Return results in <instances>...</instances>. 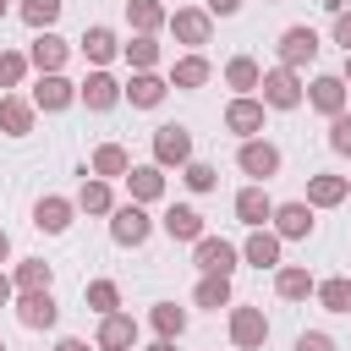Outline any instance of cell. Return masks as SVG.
Wrapping results in <instances>:
<instances>
[{"label": "cell", "mask_w": 351, "mask_h": 351, "mask_svg": "<svg viewBox=\"0 0 351 351\" xmlns=\"http://www.w3.org/2000/svg\"><path fill=\"white\" fill-rule=\"evenodd\" d=\"M274 165H280V154H274L269 143H247V148H241V170H247V176H269Z\"/></svg>", "instance_id": "6da1fadb"}, {"label": "cell", "mask_w": 351, "mask_h": 351, "mask_svg": "<svg viewBox=\"0 0 351 351\" xmlns=\"http://www.w3.org/2000/svg\"><path fill=\"white\" fill-rule=\"evenodd\" d=\"M197 263H203L208 274H230V263H236V252H230L225 241H197Z\"/></svg>", "instance_id": "7a4b0ae2"}, {"label": "cell", "mask_w": 351, "mask_h": 351, "mask_svg": "<svg viewBox=\"0 0 351 351\" xmlns=\"http://www.w3.org/2000/svg\"><path fill=\"white\" fill-rule=\"evenodd\" d=\"M22 324H27V329H44V324H55V302H49L44 291H33V296L22 302Z\"/></svg>", "instance_id": "3957f363"}, {"label": "cell", "mask_w": 351, "mask_h": 351, "mask_svg": "<svg viewBox=\"0 0 351 351\" xmlns=\"http://www.w3.org/2000/svg\"><path fill=\"white\" fill-rule=\"evenodd\" d=\"M236 214H241L247 225H263V219H269V197H263L258 186H247V192L236 197Z\"/></svg>", "instance_id": "277c9868"}, {"label": "cell", "mask_w": 351, "mask_h": 351, "mask_svg": "<svg viewBox=\"0 0 351 351\" xmlns=\"http://www.w3.org/2000/svg\"><path fill=\"white\" fill-rule=\"evenodd\" d=\"M143 236H148L143 208H121V214H115V241H143Z\"/></svg>", "instance_id": "5b68a950"}, {"label": "cell", "mask_w": 351, "mask_h": 351, "mask_svg": "<svg viewBox=\"0 0 351 351\" xmlns=\"http://www.w3.org/2000/svg\"><path fill=\"white\" fill-rule=\"evenodd\" d=\"M263 93H269V104H296V77L291 71H274L263 82Z\"/></svg>", "instance_id": "8992f818"}, {"label": "cell", "mask_w": 351, "mask_h": 351, "mask_svg": "<svg viewBox=\"0 0 351 351\" xmlns=\"http://www.w3.org/2000/svg\"><path fill=\"white\" fill-rule=\"evenodd\" d=\"M82 99H88L93 110H110V104H115V82H110V77H88V82H82Z\"/></svg>", "instance_id": "52a82bcc"}, {"label": "cell", "mask_w": 351, "mask_h": 351, "mask_svg": "<svg viewBox=\"0 0 351 351\" xmlns=\"http://www.w3.org/2000/svg\"><path fill=\"white\" fill-rule=\"evenodd\" d=\"M313 49H318V38H313L307 27H291V33H285V60H307Z\"/></svg>", "instance_id": "ba28073f"}, {"label": "cell", "mask_w": 351, "mask_h": 351, "mask_svg": "<svg viewBox=\"0 0 351 351\" xmlns=\"http://www.w3.org/2000/svg\"><path fill=\"white\" fill-rule=\"evenodd\" d=\"M307 225H313V214H307L302 203H285V208H280V230H285V236H307Z\"/></svg>", "instance_id": "9c48e42d"}, {"label": "cell", "mask_w": 351, "mask_h": 351, "mask_svg": "<svg viewBox=\"0 0 351 351\" xmlns=\"http://www.w3.org/2000/svg\"><path fill=\"white\" fill-rule=\"evenodd\" d=\"M33 60H38L44 71H55V66L66 60V44H60V38H38V44H33Z\"/></svg>", "instance_id": "30bf717a"}, {"label": "cell", "mask_w": 351, "mask_h": 351, "mask_svg": "<svg viewBox=\"0 0 351 351\" xmlns=\"http://www.w3.org/2000/svg\"><path fill=\"white\" fill-rule=\"evenodd\" d=\"M66 99H71V88H66L60 77H44V82H38V104H44V110H60Z\"/></svg>", "instance_id": "8fae6325"}, {"label": "cell", "mask_w": 351, "mask_h": 351, "mask_svg": "<svg viewBox=\"0 0 351 351\" xmlns=\"http://www.w3.org/2000/svg\"><path fill=\"white\" fill-rule=\"evenodd\" d=\"M340 93H346V88H340L335 77H318V82H313V104H318V110H340Z\"/></svg>", "instance_id": "7c38bea8"}, {"label": "cell", "mask_w": 351, "mask_h": 351, "mask_svg": "<svg viewBox=\"0 0 351 351\" xmlns=\"http://www.w3.org/2000/svg\"><path fill=\"white\" fill-rule=\"evenodd\" d=\"M159 159H186V132L181 126H165L159 132Z\"/></svg>", "instance_id": "4fadbf2b"}, {"label": "cell", "mask_w": 351, "mask_h": 351, "mask_svg": "<svg viewBox=\"0 0 351 351\" xmlns=\"http://www.w3.org/2000/svg\"><path fill=\"white\" fill-rule=\"evenodd\" d=\"M66 214H71V208H66L60 197H44V203H38V225H44V230H66Z\"/></svg>", "instance_id": "5bb4252c"}, {"label": "cell", "mask_w": 351, "mask_h": 351, "mask_svg": "<svg viewBox=\"0 0 351 351\" xmlns=\"http://www.w3.org/2000/svg\"><path fill=\"white\" fill-rule=\"evenodd\" d=\"M165 230H170V236H197L203 225H197L192 208H170V214H165Z\"/></svg>", "instance_id": "9a60e30c"}, {"label": "cell", "mask_w": 351, "mask_h": 351, "mask_svg": "<svg viewBox=\"0 0 351 351\" xmlns=\"http://www.w3.org/2000/svg\"><path fill=\"white\" fill-rule=\"evenodd\" d=\"M263 329H269V324H263L258 313H236V340H241V346H252V340H263Z\"/></svg>", "instance_id": "2e32d148"}, {"label": "cell", "mask_w": 351, "mask_h": 351, "mask_svg": "<svg viewBox=\"0 0 351 351\" xmlns=\"http://www.w3.org/2000/svg\"><path fill=\"white\" fill-rule=\"evenodd\" d=\"M22 16H27L33 27H44V22H55V16H60V0H27V5H22Z\"/></svg>", "instance_id": "e0dca14e"}, {"label": "cell", "mask_w": 351, "mask_h": 351, "mask_svg": "<svg viewBox=\"0 0 351 351\" xmlns=\"http://www.w3.org/2000/svg\"><path fill=\"white\" fill-rule=\"evenodd\" d=\"M258 121H263V110H258V104H230V126H236V132H252Z\"/></svg>", "instance_id": "ac0fdd59"}, {"label": "cell", "mask_w": 351, "mask_h": 351, "mask_svg": "<svg viewBox=\"0 0 351 351\" xmlns=\"http://www.w3.org/2000/svg\"><path fill=\"white\" fill-rule=\"evenodd\" d=\"M274 252H280V247H274V236H252V247H247V258H252L258 269H269V263H274Z\"/></svg>", "instance_id": "d6986e66"}, {"label": "cell", "mask_w": 351, "mask_h": 351, "mask_svg": "<svg viewBox=\"0 0 351 351\" xmlns=\"http://www.w3.org/2000/svg\"><path fill=\"white\" fill-rule=\"evenodd\" d=\"M99 340H104V346H132V318H110Z\"/></svg>", "instance_id": "ffe728a7"}, {"label": "cell", "mask_w": 351, "mask_h": 351, "mask_svg": "<svg viewBox=\"0 0 351 351\" xmlns=\"http://www.w3.org/2000/svg\"><path fill=\"white\" fill-rule=\"evenodd\" d=\"M88 55H93V60H110V55H115V38H110L104 27H93V33H88Z\"/></svg>", "instance_id": "44dd1931"}, {"label": "cell", "mask_w": 351, "mask_h": 351, "mask_svg": "<svg viewBox=\"0 0 351 351\" xmlns=\"http://www.w3.org/2000/svg\"><path fill=\"white\" fill-rule=\"evenodd\" d=\"M203 77H208V66H203V60H181V66H176V82H181V88H197Z\"/></svg>", "instance_id": "7402d4cb"}, {"label": "cell", "mask_w": 351, "mask_h": 351, "mask_svg": "<svg viewBox=\"0 0 351 351\" xmlns=\"http://www.w3.org/2000/svg\"><path fill=\"white\" fill-rule=\"evenodd\" d=\"M159 93H165V88H159L154 77H137V82H132V104H159Z\"/></svg>", "instance_id": "603a6c76"}, {"label": "cell", "mask_w": 351, "mask_h": 351, "mask_svg": "<svg viewBox=\"0 0 351 351\" xmlns=\"http://www.w3.org/2000/svg\"><path fill=\"white\" fill-rule=\"evenodd\" d=\"M225 296H230V291H225V274H214V280H203V291H197V302H203V307H219Z\"/></svg>", "instance_id": "cb8c5ba5"}, {"label": "cell", "mask_w": 351, "mask_h": 351, "mask_svg": "<svg viewBox=\"0 0 351 351\" xmlns=\"http://www.w3.org/2000/svg\"><path fill=\"white\" fill-rule=\"evenodd\" d=\"M340 192H346V186H340L335 176H318V181H313V197H318V203H340Z\"/></svg>", "instance_id": "d4e9b609"}, {"label": "cell", "mask_w": 351, "mask_h": 351, "mask_svg": "<svg viewBox=\"0 0 351 351\" xmlns=\"http://www.w3.org/2000/svg\"><path fill=\"white\" fill-rule=\"evenodd\" d=\"M346 302H351V285H346V280H329V285H324V307H335V313H340Z\"/></svg>", "instance_id": "484cf974"}, {"label": "cell", "mask_w": 351, "mask_h": 351, "mask_svg": "<svg viewBox=\"0 0 351 351\" xmlns=\"http://www.w3.org/2000/svg\"><path fill=\"white\" fill-rule=\"evenodd\" d=\"M0 121H5L11 132H27V104H16V99H11V104L0 110Z\"/></svg>", "instance_id": "4316f807"}, {"label": "cell", "mask_w": 351, "mask_h": 351, "mask_svg": "<svg viewBox=\"0 0 351 351\" xmlns=\"http://www.w3.org/2000/svg\"><path fill=\"white\" fill-rule=\"evenodd\" d=\"M99 170H104V176H121V170H126V154H121V148H99Z\"/></svg>", "instance_id": "83f0119b"}, {"label": "cell", "mask_w": 351, "mask_h": 351, "mask_svg": "<svg viewBox=\"0 0 351 351\" xmlns=\"http://www.w3.org/2000/svg\"><path fill=\"white\" fill-rule=\"evenodd\" d=\"M132 192H137V197H154V192H159V176H154V170H132Z\"/></svg>", "instance_id": "f1b7e54d"}, {"label": "cell", "mask_w": 351, "mask_h": 351, "mask_svg": "<svg viewBox=\"0 0 351 351\" xmlns=\"http://www.w3.org/2000/svg\"><path fill=\"white\" fill-rule=\"evenodd\" d=\"M176 27H181V38L203 44V16H176Z\"/></svg>", "instance_id": "f546056e"}, {"label": "cell", "mask_w": 351, "mask_h": 351, "mask_svg": "<svg viewBox=\"0 0 351 351\" xmlns=\"http://www.w3.org/2000/svg\"><path fill=\"white\" fill-rule=\"evenodd\" d=\"M230 82H236V88H252V82H258L252 60H236V66H230Z\"/></svg>", "instance_id": "4dcf8cb0"}, {"label": "cell", "mask_w": 351, "mask_h": 351, "mask_svg": "<svg viewBox=\"0 0 351 351\" xmlns=\"http://www.w3.org/2000/svg\"><path fill=\"white\" fill-rule=\"evenodd\" d=\"M280 291H285V296H302V291H307V274L285 269V274H280Z\"/></svg>", "instance_id": "1f68e13d"}, {"label": "cell", "mask_w": 351, "mask_h": 351, "mask_svg": "<svg viewBox=\"0 0 351 351\" xmlns=\"http://www.w3.org/2000/svg\"><path fill=\"white\" fill-rule=\"evenodd\" d=\"M88 302H93V307H115V285H110V280H99V285L88 291Z\"/></svg>", "instance_id": "d6a6232c"}, {"label": "cell", "mask_w": 351, "mask_h": 351, "mask_svg": "<svg viewBox=\"0 0 351 351\" xmlns=\"http://www.w3.org/2000/svg\"><path fill=\"white\" fill-rule=\"evenodd\" d=\"M329 143H335L340 154H351V115H340V121H335V137H329Z\"/></svg>", "instance_id": "836d02e7"}, {"label": "cell", "mask_w": 351, "mask_h": 351, "mask_svg": "<svg viewBox=\"0 0 351 351\" xmlns=\"http://www.w3.org/2000/svg\"><path fill=\"white\" fill-rule=\"evenodd\" d=\"M44 280H49V269H44V263H27V269H22V285H27V291H38Z\"/></svg>", "instance_id": "e575fe53"}, {"label": "cell", "mask_w": 351, "mask_h": 351, "mask_svg": "<svg viewBox=\"0 0 351 351\" xmlns=\"http://www.w3.org/2000/svg\"><path fill=\"white\" fill-rule=\"evenodd\" d=\"M154 324H159L165 335H176V329H181V313H176V307H159V313H154Z\"/></svg>", "instance_id": "d590c367"}, {"label": "cell", "mask_w": 351, "mask_h": 351, "mask_svg": "<svg viewBox=\"0 0 351 351\" xmlns=\"http://www.w3.org/2000/svg\"><path fill=\"white\" fill-rule=\"evenodd\" d=\"M186 181L203 192V186H214V170H208V165H192V170H186Z\"/></svg>", "instance_id": "8d00e7d4"}, {"label": "cell", "mask_w": 351, "mask_h": 351, "mask_svg": "<svg viewBox=\"0 0 351 351\" xmlns=\"http://www.w3.org/2000/svg\"><path fill=\"white\" fill-rule=\"evenodd\" d=\"M104 203H110L104 186H82V208H104Z\"/></svg>", "instance_id": "74e56055"}, {"label": "cell", "mask_w": 351, "mask_h": 351, "mask_svg": "<svg viewBox=\"0 0 351 351\" xmlns=\"http://www.w3.org/2000/svg\"><path fill=\"white\" fill-rule=\"evenodd\" d=\"M22 77V60L16 55H0V82H16Z\"/></svg>", "instance_id": "f35d334b"}, {"label": "cell", "mask_w": 351, "mask_h": 351, "mask_svg": "<svg viewBox=\"0 0 351 351\" xmlns=\"http://www.w3.org/2000/svg\"><path fill=\"white\" fill-rule=\"evenodd\" d=\"M296 351H329V340H324V335H302V340H296Z\"/></svg>", "instance_id": "ab89813d"}, {"label": "cell", "mask_w": 351, "mask_h": 351, "mask_svg": "<svg viewBox=\"0 0 351 351\" xmlns=\"http://www.w3.org/2000/svg\"><path fill=\"white\" fill-rule=\"evenodd\" d=\"M335 33H340V44L351 49V16H340V27H335Z\"/></svg>", "instance_id": "60d3db41"}, {"label": "cell", "mask_w": 351, "mask_h": 351, "mask_svg": "<svg viewBox=\"0 0 351 351\" xmlns=\"http://www.w3.org/2000/svg\"><path fill=\"white\" fill-rule=\"evenodd\" d=\"M208 5H214V11H236L241 0H208Z\"/></svg>", "instance_id": "b9f144b4"}, {"label": "cell", "mask_w": 351, "mask_h": 351, "mask_svg": "<svg viewBox=\"0 0 351 351\" xmlns=\"http://www.w3.org/2000/svg\"><path fill=\"white\" fill-rule=\"evenodd\" d=\"M55 351H88V346H82V340H60Z\"/></svg>", "instance_id": "7bdbcfd3"}, {"label": "cell", "mask_w": 351, "mask_h": 351, "mask_svg": "<svg viewBox=\"0 0 351 351\" xmlns=\"http://www.w3.org/2000/svg\"><path fill=\"white\" fill-rule=\"evenodd\" d=\"M5 296H11V280H5V274H0V302H5Z\"/></svg>", "instance_id": "ee69618b"}, {"label": "cell", "mask_w": 351, "mask_h": 351, "mask_svg": "<svg viewBox=\"0 0 351 351\" xmlns=\"http://www.w3.org/2000/svg\"><path fill=\"white\" fill-rule=\"evenodd\" d=\"M0 258H5V236H0Z\"/></svg>", "instance_id": "f6af8a7d"}, {"label": "cell", "mask_w": 351, "mask_h": 351, "mask_svg": "<svg viewBox=\"0 0 351 351\" xmlns=\"http://www.w3.org/2000/svg\"><path fill=\"white\" fill-rule=\"evenodd\" d=\"M154 351H170V346H154Z\"/></svg>", "instance_id": "bcb514c9"}, {"label": "cell", "mask_w": 351, "mask_h": 351, "mask_svg": "<svg viewBox=\"0 0 351 351\" xmlns=\"http://www.w3.org/2000/svg\"><path fill=\"white\" fill-rule=\"evenodd\" d=\"M0 16H5V0H0Z\"/></svg>", "instance_id": "7dc6e473"}, {"label": "cell", "mask_w": 351, "mask_h": 351, "mask_svg": "<svg viewBox=\"0 0 351 351\" xmlns=\"http://www.w3.org/2000/svg\"><path fill=\"white\" fill-rule=\"evenodd\" d=\"M0 351H5V346H0Z\"/></svg>", "instance_id": "c3c4849f"}]
</instances>
